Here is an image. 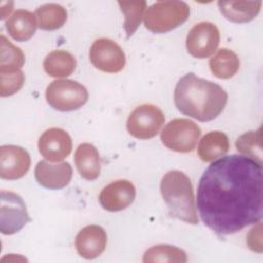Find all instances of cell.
<instances>
[{
  "mask_svg": "<svg viewBox=\"0 0 263 263\" xmlns=\"http://www.w3.org/2000/svg\"><path fill=\"white\" fill-rule=\"evenodd\" d=\"M73 175L72 166L69 162H60L57 164L40 160L35 166V179L43 187L51 190H58L66 187Z\"/></svg>",
  "mask_w": 263,
  "mask_h": 263,
  "instance_id": "cell-14",
  "label": "cell"
},
{
  "mask_svg": "<svg viewBox=\"0 0 263 263\" xmlns=\"http://www.w3.org/2000/svg\"><path fill=\"white\" fill-rule=\"evenodd\" d=\"M107 233L99 225H87L75 237L77 253L84 259H95L106 249Z\"/></svg>",
  "mask_w": 263,
  "mask_h": 263,
  "instance_id": "cell-15",
  "label": "cell"
},
{
  "mask_svg": "<svg viewBox=\"0 0 263 263\" xmlns=\"http://www.w3.org/2000/svg\"><path fill=\"white\" fill-rule=\"evenodd\" d=\"M79 175L88 181L96 180L101 173V158L98 149L90 143L80 144L74 155Z\"/></svg>",
  "mask_w": 263,
  "mask_h": 263,
  "instance_id": "cell-16",
  "label": "cell"
},
{
  "mask_svg": "<svg viewBox=\"0 0 263 263\" xmlns=\"http://www.w3.org/2000/svg\"><path fill=\"white\" fill-rule=\"evenodd\" d=\"M135 197V185L128 180H117L103 188L99 195V201L104 210L119 212L128 208Z\"/></svg>",
  "mask_w": 263,
  "mask_h": 263,
  "instance_id": "cell-13",
  "label": "cell"
},
{
  "mask_svg": "<svg viewBox=\"0 0 263 263\" xmlns=\"http://www.w3.org/2000/svg\"><path fill=\"white\" fill-rule=\"evenodd\" d=\"M212 73L220 79L233 77L239 69V59L235 52L228 48H221L210 59L209 62Z\"/></svg>",
  "mask_w": 263,
  "mask_h": 263,
  "instance_id": "cell-21",
  "label": "cell"
},
{
  "mask_svg": "<svg viewBox=\"0 0 263 263\" xmlns=\"http://www.w3.org/2000/svg\"><path fill=\"white\" fill-rule=\"evenodd\" d=\"M2 4L4 5V3H2ZM3 5H2L1 8H0V11H1V18H2V20L5 18V17L11 12L12 6H13V2H6V5H8V8L4 7Z\"/></svg>",
  "mask_w": 263,
  "mask_h": 263,
  "instance_id": "cell-28",
  "label": "cell"
},
{
  "mask_svg": "<svg viewBox=\"0 0 263 263\" xmlns=\"http://www.w3.org/2000/svg\"><path fill=\"white\" fill-rule=\"evenodd\" d=\"M30 217L23 198L11 191L2 190L0 193V231L5 235L18 232Z\"/></svg>",
  "mask_w": 263,
  "mask_h": 263,
  "instance_id": "cell-8",
  "label": "cell"
},
{
  "mask_svg": "<svg viewBox=\"0 0 263 263\" xmlns=\"http://www.w3.org/2000/svg\"><path fill=\"white\" fill-rule=\"evenodd\" d=\"M262 164L232 154L214 160L197 188V209L218 236L233 234L263 217Z\"/></svg>",
  "mask_w": 263,
  "mask_h": 263,
  "instance_id": "cell-1",
  "label": "cell"
},
{
  "mask_svg": "<svg viewBox=\"0 0 263 263\" xmlns=\"http://www.w3.org/2000/svg\"><path fill=\"white\" fill-rule=\"evenodd\" d=\"M227 99V92L219 84L199 78L194 73L183 76L174 91L177 109L202 122L217 118L224 110Z\"/></svg>",
  "mask_w": 263,
  "mask_h": 263,
  "instance_id": "cell-2",
  "label": "cell"
},
{
  "mask_svg": "<svg viewBox=\"0 0 263 263\" xmlns=\"http://www.w3.org/2000/svg\"><path fill=\"white\" fill-rule=\"evenodd\" d=\"M43 68L51 77H67L75 71L76 59L66 50H53L45 57Z\"/></svg>",
  "mask_w": 263,
  "mask_h": 263,
  "instance_id": "cell-20",
  "label": "cell"
},
{
  "mask_svg": "<svg viewBox=\"0 0 263 263\" xmlns=\"http://www.w3.org/2000/svg\"><path fill=\"white\" fill-rule=\"evenodd\" d=\"M200 135V127L194 121L186 118H176L164 126L160 140L170 150L187 153L194 150Z\"/></svg>",
  "mask_w": 263,
  "mask_h": 263,
  "instance_id": "cell-6",
  "label": "cell"
},
{
  "mask_svg": "<svg viewBox=\"0 0 263 263\" xmlns=\"http://www.w3.org/2000/svg\"><path fill=\"white\" fill-rule=\"evenodd\" d=\"M36 15L25 9H17L6 21L5 28L8 34L16 41L23 42L31 39L37 28Z\"/></svg>",
  "mask_w": 263,
  "mask_h": 263,
  "instance_id": "cell-18",
  "label": "cell"
},
{
  "mask_svg": "<svg viewBox=\"0 0 263 263\" xmlns=\"http://www.w3.org/2000/svg\"><path fill=\"white\" fill-rule=\"evenodd\" d=\"M35 15L38 27L44 31L60 29L68 17L66 8L57 3H46L39 6L35 11Z\"/></svg>",
  "mask_w": 263,
  "mask_h": 263,
  "instance_id": "cell-22",
  "label": "cell"
},
{
  "mask_svg": "<svg viewBox=\"0 0 263 263\" xmlns=\"http://www.w3.org/2000/svg\"><path fill=\"white\" fill-rule=\"evenodd\" d=\"M219 9L228 21L236 24L249 23L261 10V1H219Z\"/></svg>",
  "mask_w": 263,
  "mask_h": 263,
  "instance_id": "cell-17",
  "label": "cell"
},
{
  "mask_svg": "<svg viewBox=\"0 0 263 263\" xmlns=\"http://www.w3.org/2000/svg\"><path fill=\"white\" fill-rule=\"evenodd\" d=\"M25 75L23 71L0 73V96L2 98L16 93L24 85Z\"/></svg>",
  "mask_w": 263,
  "mask_h": 263,
  "instance_id": "cell-27",
  "label": "cell"
},
{
  "mask_svg": "<svg viewBox=\"0 0 263 263\" xmlns=\"http://www.w3.org/2000/svg\"><path fill=\"white\" fill-rule=\"evenodd\" d=\"M160 192L172 217L189 224H197L198 218L191 181L181 171H170L161 179Z\"/></svg>",
  "mask_w": 263,
  "mask_h": 263,
  "instance_id": "cell-3",
  "label": "cell"
},
{
  "mask_svg": "<svg viewBox=\"0 0 263 263\" xmlns=\"http://www.w3.org/2000/svg\"><path fill=\"white\" fill-rule=\"evenodd\" d=\"M189 14L190 8L183 1H157L147 8L144 25L153 33H166L185 23Z\"/></svg>",
  "mask_w": 263,
  "mask_h": 263,
  "instance_id": "cell-4",
  "label": "cell"
},
{
  "mask_svg": "<svg viewBox=\"0 0 263 263\" xmlns=\"http://www.w3.org/2000/svg\"><path fill=\"white\" fill-rule=\"evenodd\" d=\"M261 139V128L257 130H250L238 137L235 142V147L243 156L252 158L262 164Z\"/></svg>",
  "mask_w": 263,
  "mask_h": 263,
  "instance_id": "cell-26",
  "label": "cell"
},
{
  "mask_svg": "<svg viewBox=\"0 0 263 263\" xmlns=\"http://www.w3.org/2000/svg\"><path fill=\"white\" fill-rule=\"evenodd\" d=\"M120 10L124 15V30L126 37L129 38L140 26L144 17V11L147 8V2L140 1H118Z\"/></svg>",
  "mask_w": 263,
  "mask_h": 263,
  "instance_id": "cell-25",
  "label": "cell"
},
{
  "mask_svg": "<svg viewBox=\"0 0 263 263\" xmlns=\"http://www.w3.org/2000/svg\"><path fill=\"white\" fill-rule=\"evenodd\" d=\"M229 150L228 137L219 130L210 132L199 141L197 154L204 162H211L223 157Z\"/></svg>",
  "mask_w": 263,
  "mask_h": 263,
  "instance_id": "cell-19",
  "label": "cell"
},
{
  "mask_svg": "<svg viewBox=\"0 0 263 263\" xmlns=\"http://www.w3.org/2000/svg\"><path fill=\"white\" fill-rule=\"evenodd\" d=\"M25 64L22 49L12 44L4 35L0 37V73L21 70Z\"/></svg>",
  "mask_w": 263,
  "mask_h": 263,
  "instance_id": "cell-23",
  "label": "cell"
},
{
  "mask_svg": "<svg viewBox=\"0 0 263 263\" xmlns=\"http://www.w3.org/2000/svg\"><path fill=\"white\" fill-rule=\"evenodd\" d=\"M220 43V32L210 22H201L192 27L186 37L187 51L196 59L211 57Z\"/></svg>",
  "mask_w": 263,
  "mask_h": 263,
  "instance_id": "cell-10",
  "label": "cell"
},
{
  "mask_svg": "<svg viewBox=\"0 0 263 263\" xmlns=\"http://www.w3.org/2000/svg\"><path fill=\"white\" fill-rule=\"evenodd\" d=\"M164 114L156 106L144 104L137 107L128 116L126 128L129 135L140 140L154 138L164 123Z\"/></svg>",
  "mask_w": 263,
  "mask_h": 263,
  "instance_id": "cell-7",
  "label": "cell"
},
{
  "mask_svg": "<svg viewBox=\"0 0 263 263\" xmlns=\"http://www.w3.org/2000/svg\"><path fill=\"white\" fill-rule=\"evenodd\" d=\"M31 165L27 150L16 145H3L0 148V177L13 181L24 177Z\"/></svg>",
  "mask_w": 263,
  "mask_h": 263,
  "instance_id": "cell-11",
  "label": "cell"
},
{
  "mask_svg": "<svg viewBox=\"0 0 263 263\" xmlns=\"http://www.w3.org/2000/svg\"><path fill=\"white\" fill-rule=\"evenodd\" d=\"M91 64L102 72L117 73L125 66V53L113 40L100 38L93 41L89 49Z\"/></svg>",
  "mask_w": 263,
  "mask_h": 263,
  "instance_id": "cell-9",
  "label": "cell"
},
{
  "mask_svg": "<svg viewBox=\"0 0 263 263\" xmlns=\"http://www.w3.org/2000/svg\"><path fill=\"white\" fill-rule=\"evenodd\" d=\"M45 98L50 107L58 111L70 112L81 108L88 100V91L77 81L58 79L46 88Z\"/></svg>",
  "mask_w": 263,
  "mask_h": 263,
  "instance_id": "cell-5",
  "label": "cell"
},
{
  "mask_svg": "<svg viewBox=\"0 0 263 263\" xmlns=\"http://www.w3.org/2000/svg\"><path fill=\"white\" fill-rule=\"evenodd\" d=\"M38 149L45 159L58 162L65 159L71 153L72 139L66 130L51 127L40 136Z\"/></svg>",
  "mask_w": 263,
  "mask_h": 263,
  "instance_id": "cell-12",
  "label": "cell"
},
{
  "mask_svg": "<svg viewBox=\"0 0 263 263\" xmlns=\"http://www.w3.org/2000/svg\"><path fill=\"white\" fill-rule=\"evenodd\" d=\"M145 263H157V262H187L186 253L175 246L170 245H157L148 249L143 257Z\"/></svg>",
  "mask_w": 263,
  "mask_h": 263,
  "instance_id": "cell-24",
  "label": "cell"
}]
</instances>
